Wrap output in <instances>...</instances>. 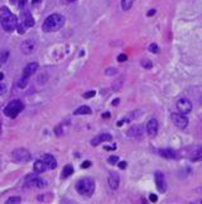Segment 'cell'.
<instances>
[{"instance_id":"cell-1","label":"cell","mask_w":202,"mask_h":204,"mask_svg":"<svg viewBox=\"0 0 202 204\" xmlns=\"http://www.w3.org/2000/svg\"><path fill=\"white\" fill-rule=\"evenodd\" d=\"M0 24H2V27L5 32L11 33L16 29L18 18L7 7H3V8H0Z\"/></svg>"},{"instance_id":"cell-2","label":"cell","mask_w":202,"mask_h":204,"mask_svg":"<svg viewBox=\"0 0 202 204\" xmlns=\"http://www.w3.org/2000/svg\"><path fill=\"white\" fill-rule=\"evenodd\" d=\"M65 21H66L65 17L61 15V14H57V13L51 14L44 19V22L42 24V29L44 32H47V33L60 31L65 26Z\"/></svg>"},{"instance_id":"cell-3","label":"cell","mask_w":202,"mask_h":204,"mask_svg":"<svg viewBox=\"0 0 202 204\" xmlns=\"http://www.w3.org/2000/svg\"><path fill=\"white\" fill-rule=\"evenodd\" d=\"M76 190L80 195L83 197H91L95 192V181L90 178L80 179L76 183Z\"/></svg>"},{"instance_id":"cell-4","label":"cell","mask_w":202,"mask_h":204,"mask_svg":"<svg viewBox=\"0 0 202 204\" xmlns=\"http://www.w3.org/2000/svg\"><path fill=\"white\" fill-rule=\"evenodd\" d=\"M37 69H38V64H37V62H30V64H28V65L24 67L22 76H20L19 81H18V86H19L20 89L25 88L27 84H28V81H29V78L37 71Z\"/></svg>"},{"instance_id":"cell-5","label":"cell","mask_w":202,"mask_h":204,"mask_svg":"<svg viewBox=\"0 0 202 204\" xmlns=\"http://www.w3.org/2000/svg\"><path fill=\"white\" fill-rule=\"evenodd\" d=\"M23 108H24V105H23V103H22L20 100H18V99H16V100H11V102L5 107L4 114H5L7 117H9V118H15V117L23 110Z\"/></svg>"},{"instance_id":"cell-6","label":"cell","mask_w":202,"mask_h":204,"mask_svg":"<svg viewBox=\"0 0 202 204\" xmlns=\"http://www.w3.org/2000/svg\"><path fill=\"white\" fill-rule=\"evenodd\" d=\"M11 157L15 162L24 164V162L30 160V152L28 150H25V148H16V150L13 151Z\"/></svg>"},{"instance_id":"cell-7","label":"cell","mask_w":202,"mask_h":204,"mask_svg":"<svg viewBox=\"0 0 202 204\" xmlns=\"http://www.w3.org/2000/svg\"><path fill=\"white\" fill-rule=\"evenodd\" d=\"M25 185H27L28 188H38V189H42V188H44L46 185H47V183H46V180L39 179L37 175H29L25 179Z\"/></svg>"},{"instance_id":"cell-8","label":"cell","mask_w":202,"mask_h":204,"mask_svg":"<svg viewBox=\"0 0 202 204\" xmlns=\"http://www.w3.org/2000/svg\"><path fill=\"white\" fill-rule=\"evenodd\" d=\"M176 107H177V110H178V112H179L181 114H185V116H186V114H190L191 110H192V104H191V102H190L188 99H186V98L178 99Z\"/></svg>"},{"instance_id":"cell-9","label":"cell","mask_w":202,"mask_h":204,"mask_svg":"<svg viewBox=\"0 0 202 204\" xmlns=\"http://www.w3.org/2000/svg\"><path fill=\"white\" fill-rule=\"evenodd\" d=\"M19 22L23 23L27 28H30L34 26V18L32 17L30 12L27 9H22L20 10V17H19Z\"/></svg>"},{"instance_id":"cell-10","label":"cell","mask_w":202,"mask_h":204,"mask_svg":"<svg viewBox=\"0 0 202 204\" xmlns=\"http://www.w3.org/2000/svg\"><path fill=\"white\" fill-rule=\"evenodd\" d=\"M172 118V122L176 127H178L179 129H185L187 126H188V119L185 117V114H178V113H174L171 116Z\"/></svg>"},{"instance_id":"cell-11","label":"cell","mask_w":202,"mask_h":204,"mask_svg":"<svg viewBox=\"0 0 202 204\" xmlns=\"http://www.w3.org/2000/svg\"><path fill=\"white\" fill-rule=\"evenodd\" d=\"M154 179H155V185L159 193H164L167 190V183H166V178H164V174L160 171H155L154 174Z\"/></svg>"},{"instance_id":"cell-12","label":"cell","mask_w":202,"mask_h":204,"mask_svg":"<svg viewBox=\"0 0 202 204\" xmlns=\"http://www.w3.org/2000/svg\"><path fill=\"white\" fill-rule=\"evenodd\" d=\"M158 121L152 118L148 121V123H146V133H148L149 137H155L157 133H158Z\"/></svg>"},{"instance_id":"cell-13","label":"cell","mask_w":202,"mask_h":204,"mask_svg":"<svg viewBox=\"0 0 202 204\" xmlns=\"http://www.w3.org/2000/svg\"><path fill=\"white\" fill-rule=\"evenodd\" d=\"M119 183H120V180H119V175L113 171V173L109 174V176H107V184H109L110 189L116 190L119 188Z\"/></svg>"},{"instance_id":"cell-14","label":"cell","mask_w":202,"mask_h":204,"mask_svg":"<svg viewBox=\"0 0 202 204\" xmlns=\"http://www.w3.org/2000/svg\"><path fill=\"white\" fill-rule=\"evenodd\" d=\"M20 48H22V52H23V53L29 55V53H32V52L34 51V48H35V42H34L33 40H30V38H28V40H25V41L22 43Z\"/></svg>"},{"instance_id":"cell-15","label":"cell","mask_w":202,"mask_h":204,"mask_svg":"<svg viewBox=\"0 0 202 204\" xmlns=\"http://www.w3.org/2000/svg\"><path fill=\"white\" fill-rule=\"evenodd\" d=\"M113 140L111 135H109V133H102V135H99L96 137H94L92 140H91V145L92 146H97L100 145L101 142H110Z\"/></svg>"},{"instance_id":"cell-16","label":"cell","mask_w":202,"mask_h":204,"mask_svg":"<svg viewBox=\"0 0 202 204\" xmlns=\"http://www.w3.org/2000/svg\"><path fill=\"white\" fill-rule=\"evenodd\" d=\"M46 165H47V168L48 170H53V169H56V166H57V161L56 159H54L52 155H43L42 159H41Z\"/></svg>"},{"instance_id":"cell-17","label":"cell","mask_w":202,"mask_h":204,"mask_svg":"<svg viewBox=\"0 0 202 204\" xmlns=\"http://www.w3.org/2000/svg\"><path fill=\"white\" fill-rule=\"evenodd\" d=\"M141 133H143V128L140 126H134L128 131V136L132 138H138L141 136Z\"/></svg>"},{"instance_id":"cell-18","label":"cell","mask_w":202,"mask_h":204,"mask_svg":"<svg viewBox=\"0 0 202 204\" xmlns=\"http://www.w3.org/2000/svg\"><path fill=\"white\" fill-rule=\"evenodd\" d=\"M190 160L192 162H196V161H201L202 160V146H197L195 148L193 152L190 156Z\"/></svg>"},{"instance_id":"cell-19","label":"cell","mask_w":202,"mask_h":204,"mask_svg":"<svg viewBox=\"0 0 202 204\" xmlns=\"http://www.w3.org/2000/svg\"><path fill=\"white\" fill-rule=\"evenodd\" d=\"M33 169H34V171H35L37 174H41V173H44L46 170H48L47 165H46L42 160H37V161L34 162V165H33Z\"/></svg>"},{"instance_id":"cell-20","label":"cell","mask_w":202,"mask_h":204,"mask_svg":"<svg viewBox=\"0 0 202 204\" xmlns=\"http://www.w3.org/2000/svg\"><path fill=\"white\" fill-rule=\"evenodd\" d=\"M159 155L162 157H166V159H176L177 157V152L174 150H171V148H163V150H159Z\"/></svg>"},{"instance_id":"cell-21","label":"cell","mask_w":202,"mask_h":204,"mask_svg":"<svg viewBox=\"0 0 202 204\" xmlns=\"http://www.w3.org/2000/svg\"><path fill=\"white\" fill-rule=\"evenodd\" d=\"M75 116H82V114H91V108L87 107V105H82L80 107L79 109H76L75 112H73Z\"/></svg>"},{"instance_id":"cell-22","label":"cell","mask_w":202,"mask_h":204,"mask_svg":"<svg viewBox=\"0 0 202 204\" xmlns=\"http://www.w3.org/2000/svg\"><path fill=\"white\" fill-rule=\"evenodd\" d=\"M134 4V0H121V9L123 10H129Z\"/></svg>"},{"instance_id":"cell-23","label":"cell","mask_w":202,"mask_h":204,"mask_svg":"<svg viewBox=\"0 0 202 204\" xmlns=\"http://www.w3.org/2000/svg\"><path fill=\"white\" fill-rule=\"evenodd\" d=\"M72 173H73V168L71 165H67V166H65L63 168V171H62V178H68L70 175H72Z\"/></svg>"},{"instance_id":"cell-24","label":"cell","mask_w":202,"mask_h":204,"mask_svg":"<svg viewBox=\"0 0 202 204\" xmlns=\"http://www.w3.org/2000/svg\"><path fill=\"white\" fill-rule=\"evenodd\" d=\"M27 2H28V0H10V3L13 5H16L18 8H20V9L24 8V5L27 4Z\"/></svg>"},{"instance_id":"cell-25","label":"cell","mask_w":202,"mask_h":204,"mask_svg":"<svg viewBox=\"0 0 202 204\" xmlns=\"http://www.w3.org/2000/svg\"><path fill=\"white\" fill-rule=\"evenodd\" d=\"M8 57H9V51L8 50L2 51V53H0V61H2V62H7Z\"/></svg>"},{"instance_id":"cell-26","label":"cell","mask_w":202,"mask_h":204,"mask_svg":"<svg viewBox=\"0 0 202 204\" xmlns=\"http://www.w3.org/2000/svg\"><path fill=\"white\" fill-rule=\"evenodd\" d=\"M20 197H10L8 200H7V204H18L20 203Z\"/></svg>"},{"instance_id":"cell-27","label":"cell","mask_w":202,"mask_h":204,"mask_svg":"<svg viewBox=\"0 0 202 204\" xmlns=\"http://www.w3.org/2000/svg\"><path fill=\"white\" fill-rule=\"evenodd\" d=\"M141 66L144 67V69H152L153 67V64H152V61H149V60H143L141 61Z\"/></svg>"},{"instance_id":"cell-28","label":"cell","mask_w":202,"mask_h":204,"mask_svg":"<svg viewBox=\"0 0 202 204\" xmlns=\"http://www.w3.org/2000/svg\"><path fill=\"white\" fill-rule=\"evenodd\" d=\"M149 51L153 52V53H158V52H159V47H158V45H155V43L149 45Z\"/></svg>"},{"instance_id":"cell-29","label":"cell","mask_w":202,"mask_h":204,"mask_svg":"<svg viewBox=\"0 0 202 204\" xmlns=\"http://www.w3.org/2000/svg\"><path fill=\"white\" fill-rule=\"evenodd\" d=\"M107 161H109V164L115 165V164H118V162H119V157H118V156H110V157L107 159Z\"/></svg>"},{"instance_id":"cell-30","label":"cell","mask_w":202,"mask_h":204,"mask_svg":"<svg viewBox=\"0 0 202 204\" xmlns=\"http://www.w3.org/2000/svg\"><path fill=\"white\" fill-rule=\"evenodd\" d=\"M95 94H96V91H95V90H91V91L85 93V94H83V98H86V99L92 98V97H95Z\"/></svg>"},{"instance_id":"cell-31","label":"cell","mask_w":202,"mask_h":204,"mask_svg":"<svg viewBox=\"0 0 202 204\" xmlns=\"http://www.w3.org/2000/svg\"><path fill=\"white\" fill-rule=\"evenodd\" d=\"M126 55H124V53H121V55H119V56H118V61L119 62H125L126 61Z\"/></svg>"},{"instance_id":"cell-32","label":"cell","mask_w":202,"mask_h":204,"mask_svg":"<svg viewBox=\"0 0 202 204\" xmlns=\"http://www.w3.org/2000/svg\"><path fill=\"white\" fill-rule=\"evenodd\" d=\"M91 166V161H85L82 165H81V168L82 169H87V168H90Z\"/></svg>"},{"instance_id":"cell-33","label":"cell","mask_w":202,"mask_h":204,"mask_svg":"<svg viewBox=\"0 0 202 204\" xmlns=\"http://www.w3.org/2000/svg\"><path fill=\"white\" fill-rule=\"evenodd\" d=\"M115 74H116V70L115 69H109L106 71V75H115Z\"/></svg>"},{"instance_id":"cell-34","label":"cell","mask_w":202,"mask_h":204,"mask_svg":"<svg viewBox=\"0 0 202 204\" xmlns=\"http://www.w3.org/2000/svg\"><path fill=\"white\" fill-rule=\"evenodd\" d=\"M5 91H7V86H5L4 84H0V95L4 94Z\"/></svg>"},{"instance_id":"cell-35","label":"cell","mask_w":202,"mask_h":204,"mask_svg":"<svg viewBox=\"0 0 202 204\" xmlns=\"http://www.w3.org/2000/svg\"><path fill=\"white\" fill-rule=\"evenodd\" d=\"M149 200L153 202V203H155V202L158 200V197H157L155 194H150V195H149Z\"/></svg>"},{"instance_id":"cell-36","label":"cell","mask_w":202,"mask_h":204,"mask_svg":"<svg viewBox=\"0 0 202 204\" xmlns=\"http://www.w3.org/2000/svg\"><path fill=\"white\" fill-rule=\"evenodd\" d=\"M118 165H119V169H121V170L126 168V162H125V161H120Z\"/></svg>"},{"instance_id":"cell-37","label":"cell","mask_w":202,"mask_h":204,"mask_svg":"<svg viewBox=\"0 0 202 204\" xmlns=\"http://www.w3.org/2000/svg\"><path fill=\"white\" fill-rule=\"evenodd\" d=\"M42 3V0H32V5L35 7V5H39Z\"/></svg>"},{"instance_id":"cell-38","label":"cell","mask_w":202,"mask_h":204,"mask_svg":"<svg viewBox=\"0 0 202 204\" xmlns=\"http://www.w3.org/2000/svg\"><path fill=\"white\" fill-rule=\"evenodd\" d=\"M155 14V9H150L148 13H146V15H148V17H152V15H154Z\"/></svg>"},{"instance_id":"cell-39","label":"cell","mask_w":202,"mask_h":204,"mask_svg":"<svg viewBox=\"0 0 202 204\" xmlns=\"http://www.w3.org/2000/svg\"><path fill=\"white\" fill-rule=\"evenodd\" d=\"M104 148H105V150H115V146H113V147H110V146H105Z\"/></svg>"},{"instance_id":"cell-40","label":"cell","mask_w":202,"mask_h":204,"mask_svg":"<svg viewBox=\"0 0 202 204\" xmlns=\"http://www.w3.org/2000/svg\"><path fill=\"white\" fill-rule=\"evenodd\" d=\"M119 102H120V99H115V100L113 102V105H118V104H119Z\"/></svg>"},{"instance_id":"cell-41","label":"cell","mask_w":202,"mask_h":204,"mask_svg":"<svg viewBox=\"0 0 202 204\" xmlns=\"http://www.w3.org/2000/svg\"><path fill=\"white\" fill-rule=\"evenodd\" d=\"M3 79H4V74L0 72V81H3Z\"/></svg>"},{"instance_id":"cell-42","label":"cell","mask_w":202,"mask_h":204,"mask_svg":"<svg viewBox=\"0 0 202 204\" xmlns=\"http://www.w3.org/2000/svg\"><path fill=\"white\" fill-rule=\"evenodd\" d=\"M123 123H124V121H119V122H118V126L120 127V126H123Z\"/></svg>"},{"instance_id":"cell-43","label":"cell","mask_w":202,"mask_h":204,"mask_svg":"<svg viewBox=\"0 0 202 204\" xmlns=\"http://www.w3.org/2000/svg\"><path fill=\"white\" fill-rule=\"evenodd\" d=\"M109 117H110V114H109V113H105V114H104V118H109Z\"/></svg>"},{"instance_id":"cell-44","label":"cell","mask_w":202,"mask_h":204,"mask_svg":"<svg viewBox=\"0 0 202 204\" xmlns=\"http://www.w3.org/2000/svg\"><path fill=\"white\" fill-rule=\"evenodd\" d=\"M67 3H72V2H76V0H66Z\"/></svg>"},{"instance_id":"cell-45","label":"cell","mask_w":202,"mask_h":204,"mask_svg":"<svg viewBox=\"0 0 202 204\" xmlns=\"http://www.w3.org/2000/svg\"><path fill=\"white\" fill-rule=\"evenodd\" d=\"M201 203H202V200H201Z\"/></svg>"}]
</instances>
